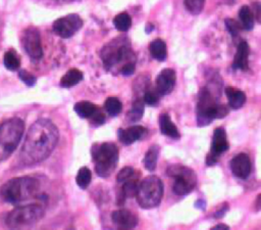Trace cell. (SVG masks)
<instances>
[{"mask_svg":"<svg viewBox=\"0 0 261 230\" xmlns=\"http://www.w3.org/2000/svg\"><path fill=\"white\" fill-rule=\"evenodd\" d=\"M149 51L152 57L158 61H164L167 57L166 44L162 39H155L149 45Z\"/></svg>","mask_w":261,"mask_h":230,"instance_id":"obj_21","label":"cell"},{"mask_svg":"<svg viewBox=\"0 0 261 230\" xmlns=\"http://www.w3.org/2000/svg\"><path fill=\"white\" fill-rule=\"evenodd\" d=\"M24 131V123L12 118L0 125V162L7 159L16 149Z\"/></svg>","mask_w":261,"mask_h":230,"instance_id":"obj_6","label":"cell"},{"mask_svg":"<svg viewBox=\"0 0 261 230\" xmlns=\"http://www.w3.org/2000/svg\"><path fill=\"white\" fill-rule=\"evenodd\" d=\"M89 119L91 120V123L94 126H101L105 123V116L99 108H97Z\"/></svg>","mask_w":261,"mask_h":230,"instance_id":"obj_36","label":"cell"},{"mask_svg":"<svg viewBox=\"0 0 261 230\" xmlns=\"http://www.w3.org/2000/svg\"><path fill=\"white\" fill-rule=\"evenodd\" d=\"M21 44L32 59L38 60L43 56L40 33L36 28L27 29L21 37Z\"/></svg>","mask_w":261,"mask_h":230,"instance_id":"obj_12","label":"cell"},{"mask_svg":"<svg viewBox=\"0 0 261 230\" xmlns=\"http://www.w3.org/2000/svg\"><path fill=\"white\" fill-rule=\"evenodd\" d=\"M227 211H228V205H227L226 202H224V203L220 206V209L215 212L214 217H215V218H222V217L225 215V213H226Z\"/></svg>","mask_w":261,"mask_h":230,"instance_id":"obj_37","label":"cell"},{"mask_svg":"<svg viewBox=\"0 0 261 230\" xmlns=\"http://www.w3.org/2000/svg\"><path fill=\"white\" fill-rule=\"evenodd\" d=\"M113 26L120 32H126L132 26V18L126 12L118 13L113 18Z\"/></svg>","mask_w":261,"mask_h":230,"instance_id":"obj_28","label":"cell"},{"mask_svg":"<svg viewBox=\"0 0 261 230\" xmlns=\"http://www.w3.org/2000/svg\"><path fill=\"white\" fill-rule=\"evenodd\" d=\"M159 127L161 134L171 138V139H179L180 134L176 128V126L171 121L170 117L166 112H162L159 116Z\"/></svg>","mask_w":261,"mask_h":230,"instance_id":"obj_19","label":"cell"},{"mask_svg":"<svg viewBox=\"0 0 261 230\" xmlns=\"http://www.w3.org/2000/svg\"><path fill=\"white\" fill-rule=\"evenodd\" d=\"M84 78L83 73L77 68L68 70L60 80V86L63 88H71L79 84Z\"/></svg>","mask_w":261,"mask_h":230,"instance_id":"obj_22","label":"cell"},{"mask_svg":"<svg viewBox=\"0 0 261 230\" xmlns=\"http://www.w3.org/2000/svg\"><path fill=\"white\" fill-rule=\"evenodd\" d=\"M91 152L97 175L102 178L109 177L118 164L119 151L116 144L113 142L95 143Z\"/></svg>","mask_w":261,"mask_h":230,"instance_id":"obj_5","label":"cell"},{"mask_svg":"<svg viewBox=\"0 0 261 230\" xmlns=\"http://www.w3.org/2000/svg\"><path fill=\"white\" fill-rule=\"evenodd\" d=\"M249 53L250 47L246 41H241L238 44L237 52L233 58L232 67L234 70L247 71L249 67Z\"/></svg>","mask_w":261,"mask_h":230,"instance_id":"obj_18","label":"cell"},{"mask_svg":"<svg viewBox=\"0 0 261 230\" xmlns=\"http://www.w3.org/2000/svg\"><path fill=\"white\" fill-rule=\"evenodd\" d=\"M147 134V129L143 126H132L126 129H118L117 136L124 145H129L137 140L142 139Z\"/></svg>","mask_w":261,"mask_h":230,"instance_id":"obj_17","label":"cell"},{"mask_svg":"<svg viewBox=\"0 0 261 230\" xmlns=\"http://www.w3.org/2000/svg\"><path fill=\"white\" fill-rule=\"evenodd\" d=\"M100 56L108 71L116 68L119 72L123 65L132 62L136 63V55L126 37H117L111 40L102 48Z\"/></svg>","mask_w":261,"mask_h":230,"instance_id":"obj_2","label":"cell"},{"mask_svg":"<svg viewBox=\"0 0 261 230\" xmlns=\"http://www.w3.org/2000/svg\"><path fill=\"white\" fill-rule=\"evenodd\" d=\"M227 114V107L217 103L213 94L207 87H203L199 91L196 104V120L199 127L208 126L213 120L222 119Z\"/></svg>","mask_w":261,"mask_h":230,"instance_id":"obj_4","label":"cell"},{"mask_svg":"<svg viewBox=\"0 0 261 230\" xmlns=\"http://www.w3.org/2000/svg\"><path fill=\"white\" fill-rule=\"evenodd\" d=\"M3 63L9 71H16L20 65L19 58L13 51H7L3 57Z\"/></svg>","mask_w":261,"mask_h":230,"instance_id":"obj_31","label":"cell"},{"mask_svg":"<svg viewBox=\"0 0 261 230\" xmlns=\"http://www.w3.org/2000/svg\"><path fill=\"white\" fill-rule=\"evenodd\" d=\"M92 180V173L90 171L89 168L87 167H82L75 177V182L77 184V186L82 189H86Z\"/></svg>","mask_w":261,"mask_h":230,"instance_id":"obj_29","label":"cell"},{"mask_svg":"<svg viewBox=\"0 0 261 230\" xmlns=\"http://www.w3.org/2000/svg\"><path fill=\"white\" fill-rule=\"evenodd\" d=\"M160 96L161 95L158 93V91L155 88L148 87L145 90V92L143 93L142 99H143L145 104H147L149 106H155L159 102Z\"/></svg>","mask_w":261,"mask_h":230,"instance_id":"obj_30","label":"cell"},{"mask_svg":"<svg viewBox=\"0 0 261 230\" xmlns=\"http://www.w3.org/2000/svg\"><path fill=\"white\" fill-rule=\"evenodd\" d=\"M104 109L110 117H116L120 113L122 109V104L117 97L109 96L104 101Z\"/></svg>","mask_w":261,"mask_h":230,"instance_id":"obj_27","label":"cell"},{"mask_svg":"<svg viewBox=\"0 0 261 230\" xmlns=\"http://www.w3.org/2000/svg\"><path fill=\"white\" fill-rule=\"evenodd\" d=\"M205 200L203 199H198L196 202H195V206L197 209H201V210H204L205 209Z\"/></svg>","mask_w":261,"mask_h":230,"instance_id":"obj_39","label":"cell"},{"mask_svg":"<svg viewBox=\"0 0 261 230\" xmlns=\"http://www.w3.org/2000/svg\"><path fill=\"white\" fill-rule=\"evenodd\" d=\"M239 17L241 19L243 29L250 31L254 28V13L248 5L241 7L239 11Z\"/></svg>","mask_w":261,"mask_h":230,"instance_id":"obj_26","label":"cell"},{"mask_svg":"<svg viewBox=\"0 0 261 230\" xmlns=\"http://www.w3.org/2000/svg\"><path fill=\"white\" fill-rule=\"evenodd\" d=\"M205 5V0H185V6L187 10L193 15L201 13Z\"/></svg>","mask_w":261,"mask_h":230,"instance_id":"obj_32","label":"cell"},{"mask_svg":"<svg viewBox=\"0 0 261 230\" xmlns=\"http://www.w3.org/2000/svg\"><path fill=\"white\" fill-rule=\"evenodd\" d=\"M224 25H225V28L227 30V32L231 35V37H237L240 32H241V25L233 18H225L224 20Z\"/></svg>","mask_w":261,"mask_h":230,"instance_id":"obj_33","label":"cell"},{"mask_svg":"<svg viewBox=\"0 0 261 230\" xmlns=\"http://www.w3.org/2000/svg\"><path fill=\"white\" fill-rule=\"evenodd\" d=\"M212 230H227L229 229V227L225 224H218V225H215L214 227L211 228Z\"/></svg>","mask_w":261,"mask_h":230,"instance_id":"obj_40","label":"cell"},{"mask_svg":"<svg viewBox=\"0 0 261 230\" xmlns=\"http://www.w3.org/2000/svg\"><path fill=\"white\" fill-rule=\"evenodd\" d=\"M39 181L30 176L13 178L4 183L0 189V194L3 200L10 203H18L27 200L39 191Z\"/></svg>","mask_w":261,"mask_h":230,"instance_id":"obj_3","label":"cell"},{"mask_svg":"<svg viewBox=\"0 0 261 230\" xmlns=\"http://www.w3.org/2000/svg\"><path fill=\"white\" fill-rule=\"evenodd\" d=\"M228 148L229 144L225 129L223 127H217L212 136L210 152L206 156V165L209 167L216 165L219 156L222 155V153H224Z\"/></svg>","mask_w":261,"mask_h":230,"instance_id":"obj_10","label":"cell"},{"mask_svg":"<svg viewBox=\"0 0 261 230\" xmlns=\"http://www.w3.org/2000/svg\"><path fill=\"white\" fill-rule=\"evenodd\" d=\"M145 111V103L142 98L136 97L133 101V105L126 113V121L130 123H136L140 121Z\"/></svg>","mask_w":261,"mask_h":230,"instance_id":"obj_23","label":"cell"},{"mask_svg":"<svg viewBox=\"0 0 261 230\" xmlns=\"http://www.w3.org/2000/svg\"><path fill=\"white\" fill-rule=\"evenodd\" d=\"M159 152H160V147L157 144L151 145L149 147V149L146 151L143 163H144L145 169L148 170L149 172L155 171V169L157 167V160H158Z\"/></svg>","mask_w":261,"mask_h":230,"instance_id":"obj_24","label":"cell"},{"mask_svg":"<svg viewBox=\"0 0 261 230\" xmlns=\"http://www.w3.org/2000/svg\"><path fill=\"white\" fill-rule=\"evenodd\" d=\"M229 167L234 177L245 180L251 173V159L247 153L241 152L231 158Z\"/></svg>","mask_w":261,"mask_h":230,"instance_id":"obj_13","label":"cell"},{"mask_svg":"<svg viewBox=\"0 0 261 230\" xmlns=\"http://www.w3.org/2000/svg\"><path fill=\"white\" fill-rule=\"evenodd\" d=\"M253 10L256 11V17H257V20L260 21V4L258 2L254 3L253 5Z\"/></svg>","mask_w":261,"mask_h":230,"instance_id":"obj_38","label":"cell"},{"mask_svg":"<svg viewBox=\"0 0 261 230\" xmlns=\"http://www.w3.org/2000/svg\"><path fill=\"white\" fill-rule=\"evenodd\" d=\"M18 77H19V79H20L25 85H28V86H30V87H31V86H34V85L36 84V81H37L36 77H35L34 75H32L31 73H29L28 71H25V70L19 71Z\"/></svg>","mask_w":261,"mask_h":230,"instance_id":"obj_35","label":"cell"},{"mask_svg":"<svg viewBox=\"0 0 261 230\" xmlns=\"http://www.w3.org/2000/svg\"><path fill=\"white\" fill-rule=\"evenodd\" d=\"M140 176H141V173L136 171L132 177H129L127 180L120 183L121 188L117 196V204H122L126 198L134 197L136 195V192L140 183L139 182Z\"/></svg>","mask_w":261,"mask_h":230,"instance_id":"obj_16","label":"cell"},{"mask_svg":"<svg viewBox=\"0 0 261 230\" xmlns=\"http://www.w3.org/2000/svg\"><path fill=\"white\" fill-rule=\"evenodd\" d=\"M111 220L118 229H134L139 222L138 217L128 210H117L112 212Z\"/></svg>","mask_w":261,"mask_h":230,"instance_id":"obj_15","label":"cell"},{"mask_svg":"<svg viewBox=\"0 0 261 230\" xmlns=\"http://www.w3.org/2000/svg\"><path fill=\"white\" fill-rule=\"evenodd\" d=\"M166 174L173 178V192L178 196H185L192 192L197 184V175L189 167L181 165L169 166Z\"/></svg>","mask_w":261,"mask_h":230,"instance_id":"obj_9","label":"cell"},{"mask_svg":"<svg viewBox=\"0 0 261 230\" xmlns=\"http://www.w3.org/2000/svg\"><path fill=\"white\" fill-rule=\"evenodd\" d=\"M135 196L142 209L149 210L158 206L163 196V183L161 179L155 175L147 176L139 183Z\"/></svg>","mask_w":261,"mask_h":230,"instance_id":"obj_7","label":"cell"},{"mask_svg":"<svg viewBox=\"0 0 261 230\" xmlns=\"http://www.w3.org/2000/svg\"><path fill=\"white\" fill-rule=\"evenodd\" d=\"M45 211L40 204H27L15 208L6 218V224L11 229H24L38 223L44 217Z\"/></svg>","mask_w":261,"mask_h":230,"instance_id":"obj_8","label":"cell"},{"mask_svg":"<svg viewBox=\"0 0 261 230\" xmlns=\"http://www.w3.org/2000/svg\"><path fill=\"white\" fill-rule=\"evenodd\" d=\"M59 139L57 127L48 119L37 120L29 129L19 158L22 165L33 166L45 160Z\"/></svg>","mask_w":261,"mask_h":230,"instance_id":"obj_1","label":"cell"},{"mask_svg":"<svg viewBox=\"0 0 261 230\" xmlns=\"http://www.w3.org/2000/svg\"><path fill=\"white\" fill-rule=\"evenodd\" d=\"M83 27V19L75 13H70L60 18H57L53 22L54 33L63 38L67 39L73 36Z\"/></svg>","mask_w":261,"mask_h":230,"instance_id":"obj_11","label":"cell"},{"mask_svg":"<svg viewBox=\"0 0 261 230\" xmlns=\"http://www.w3.org/2000/svg\"><path fill=\"white\" fill-rule=\"evenodd\" d=\"M97 108L98 107L94 103L86 100L79 101L73 106V110L82 119H89Z\"/></svg>","mask_w":261,"mask_h":230,"instance_id":"obj_25","label":"cell"},{"mask_svg":"<svg viewBox=\"0 0 261 230\" xmlns=\"http://www.w3.org/2000/svg\"><path fill=\"white\" fill-rule=\"evenodd\" d=\"M225 95L227 97L228 105L233 109L241 108L246 102V94L239 89L233 87L225 88Z\"/></svg>","mask_w":261,"mask_h":230,"instance_id":"obj_20","label":"cell"},{"mask_svg":"<svg viewBox=\"0 0 261 230\" xmlns=\"http://www.w3.org/2000/svg\"><path fill=\"white\" fill-rule=\"evenodd\" d=\"M152 30H153V26L151 24H148L146 26V33H150Z\"/></svg>","mask_w":261,"mask_h":230,"instance_id":"obj_41","label":"cell"},{"mask_svg":"<svg viewBox=\"0 0 261 230\" xmlns=\"http://www.w3.org/2000/svg\"><path fill=\"white\" fill-rule=\"evenodd\" d=\"M176 82V74L172 68H164L162 70L156 79V87L155 89L158 93L162 95H167L172 92Z\"/></svg>","mask_w":261,"mask_h":230,"instance_id":"obj_14","label":"cell"},{"mask_svg":"<svg viewBox=\"0 0 261 230\" xmlns=\"http://www.w3.org/2000/svg\"><path fill=\"white\" fill-rule=\"evenodd\" d=\"M135 172H136V170L134 168H132V167H124V168H122L118 172V174L116 176V181L120 184L123 181L127 180L129 177H132L135 174Z\"/></svg>","mask_w":261,"mask_h":230,"instance_id":"obj_34","label":"cell"}]
</instances>
